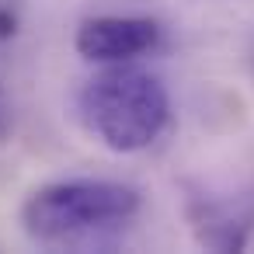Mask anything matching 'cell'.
Instances as JSON below:
<instances>
[{
	"label": "cell",
	"mask_w": 254,
	"mask_h": 254,
	"mask_svg": "<svg viewBox=\"0 0 254 254\" xmlns=\"http://www.w3.org/2000/svg\"><path fill=\"white\" fill-rule=\"evenodd\" d=\"M14 32H18V14L11 7H0V42L14 39Z\"/></svg>",
	"instance_id": "4"
},
{
	"label": "cell",
	"mask_w": 254,
	"mask_h": 254,
	"mask_svg": "<svg viewBox=\"0 0 254 254\" xmlns=\"http://www.w3.org/2000/svg\"><path fill=\"white\" fill-rule=\"evenodd\" d=\"M11 132V105L4 98V87H0V139H4Z\"/></svg>",
	"instance_id": "5"
},
{
	"label": "cell",
	"mask_w": 254,
	"mask_h": 254,
	"mask_svg": "<svg viewBox=\"0 0 254 254\" xmlns=\"http://www.w3.org/2000/svg\"><path fill=\"white\" fill-rule=\"evenodd\" d=\"M80 115L101 146L112 153H136L164 132L171 98L153 73L112 63V70L94 73L80 91Z\"/></svg>",
	"instance_id": "1"
},
{
	"label": "cell",
	"mask_w": 254,
	"mask_h": 254,
	"mask_svg": "<svg viewBox=\"0 0 254 254\" xmlns=\"http://www.w3.org/2000/svg\"><path fill=\"white\" fill-rule=\"evenodd\" d=\"M139 209V191L122 181H60L39 188L25 209V233L39 244H84L122 226Z\"/></svg>",
	"instance_id": "2"
},
{
	"label": "cell",
	"mask_w": 254,
	"mask_h": 254,
	"mask_svg": "<svg viewBox=\"0 0 254 254\" xmlns=\"http://www.w3.org/2000/svg\"><path fill=\"white\" fill-rule=\"evenodd\" d=\"M73 46L87 63H129L160 46V25L150 18H119V14L87 18L77 28Z\"/></svg>",
	"instance_id": "3"
}]
</instances>
